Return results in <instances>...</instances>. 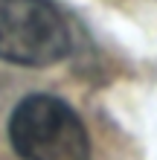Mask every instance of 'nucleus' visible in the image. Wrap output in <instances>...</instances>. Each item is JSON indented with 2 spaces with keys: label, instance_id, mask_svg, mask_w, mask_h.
<instances>
[{
  "label": "nucleus",
  "instance_id": "nucleus-1",
  "mask_svg": "<svg viewBox=\"0 0 157 160\" xmlns=\"http://www.w3.org/2000/svg\"><path fill=\"white\" fill-rule=\"evenodd\" d=\"M6 131L21 160H90L93 154L81 117L47 93L17 102Z\"/></svg>",
  "mask_w": 157,
  "mask_h": 160
},
{
  "label": "nucleus",
  "instance_id": "nucleus-2",
  "mask_svg": "<svg viewBox=\"0 0 157 160\" xmlns=\"http://www.w3.org/2000/svg\"><path fill=\"white\" fill-rule=\"evenodd\" d=\"M70 26L50 0H0V61L50 67L67 58Z\"/></svg>",
  "mask_w": 157,
  "mask_h": 160
}]
</instances>
